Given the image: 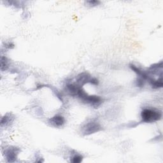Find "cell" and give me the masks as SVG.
<instances>
[{"label":"cell","mask_w":163,"mask_h":163,"mask_svg":"<svg viewBox=\"0 0 163 163\" xmlns=\"http://www.w3.org/2000/svg\"><path fill=\"white\" fill-rule=\"evenodd\" d=\"M129 67L135 73H136L140 77L143 78L144 80H148L149 78V77L147 75V73H146L145 72H143V71H142V70H141L140 68L136 67L135 65L131 64L129 65Z\"/></svg>","instance_id":"7"},{"label":"cell","mask_w":163,"mask_h":163,"mask_svg":"<svg viewBox=\"0 0 163 163\" xmlns=\"http://www.w3.org/2000/svg\"><path fill=\"white\" fill-rule=\"evenodd\" d=\"M141 117L143 122L152 123L159 121L162 117V113L154 109L145 108L141 113Z\"/></svg>","instance_id":"1"},{"label":"cell","mask_w":163,"mask_h":163,"mask_svg":"<svg viewBox=\"0 0 163 163\" xmlns=\"http://www.w3.org/2000/svg\"><path fill=\"white\" fill-rule=\"evenodd\" d=\"M81 87L78 86H75V85H73V84H68L67 86V91H68L69 94L72 96H77V94H78V90Z\"/></svg>","instance_id":"10"},{"label":"cell","mask_w":163,"mask_h":163,"mask_svg":"<svg viewBox=\"0 0 163 163\" xmlns=\"http://www.w3.org/2000/svg\"><path fill=\"white\" fill-rule=\"evenodd\" d=\"M83 101L91 104L92 106L97 107L102 103V100L100 96H89L87 95L85 98L82 100Z\"/></svg>","instance_id":"5"},{"label":"cell","mask_w":163,"mask_h":163,"mask_svg":"<svg viewBox=\"0 0 163 163\" xmlns=\"http://www.w3.org/2000/svg\"><path fill=\"white\" fill-rule=\"evenodd\" d=\"M8 62L6 57H2L1 59V70L2 71L7 70L8 68Z\"/></svg>","instance_id":"11"},{"label":"cell","mask_w":163,"mask_h":163,"mask_svg":"<svg viewBox=\"0 0 163 163\" xmlns=\"http://www.w3.org/2000/svg\"><path fill=\"white\" fill-rule=\"evenodd\" d=\"M102 130L101 126L96 121H91L86 124L82 128V133L84 135H90Z\"/></svg>","instance_id":"2"},{"label":"cell","mask_w":163,"mask_h":163,"mask_svg":"<svg viewBox=\"0 0 163 163\" xmlns=\"http://www.w3.org/2000/svg\"><path fill=\"white\" fill-rule=\"evenodd\" d=\"M20 149L15 146H10L5 151V156L9 162H13L17 158Z\"/></svg>","instance_id":"3"},{"label":"cell","mask_w":163,"mask_h":163,"mask_svg":"<svg viewBox=\"0 0 163 163\" xmlns=\"http://www.w3.org/2000/svg\"><path fill=\"white\" fill-rule=\"evenodd\" d=\"M148 80L149 81V82H150L151 85L152 86V88H154V89L161 88V87L163 86V82H162V77H161L159 79L157 80L153 79L152 78L149 77V78L148 79Z\"/></svg>","instance_id":"8"},{"label":"cell","mask_w":163,"mask_h":163,"mask_svg":"<svg viewBox=\"0 0 163 163\" xmlns=\"http://www.w3.org/2000/svg\"><path fill=\"white\" fill-rule=\"evenodd\" d=\"M48 122L54 127H62L64 124L65 119L62 116L57 115V116H55L53 117H52L51 119H50L49 121H48Z\"/></svg>","instance_id":"6"},{"label":"cell","mask_w":163,"mask_h":163,"mask_svg":"<svg viewBox=\"0 0 163 163\" xmlns=\"http://www.w3.org/2000/svg\"><path fill=\"white\" fill-rule=\"evenodd\" d=\"M136 85L139 87H142L144 86V80L141 77H139L136 82Z\"/></svg>","instance_id":"13"},{"label":"cell","mask_w":163,"mask_h":163,"mask_svg":"<svg viewBox=\"0 0 163 163\" xmlns=\"http://www.w3.org/2000/svg\"><path fill=\"white\" fill-rule=\"evenodd\" d=\"M90 83L91 84H93V85H95V86H97V85H98V80H97L96 78H91V81H90Z\"/></svg>","instance_id":"15"},{"label":"cell","mask_w":163,"mask_h":163,"mask_svg":"<svg viewBox=\"0 0 163 163\" xmlns=\"http://www.w3.org/2000/svg\"><path fill=\"white\" fill-rule=\"evenodd\" d=\"M91 78L92 77L88 73L83 72L80 73L77 77L76 80H77V83L78 84V86L82 87L87 83H90Z\"/></svg>","instance_id":"4"},{"label":"cell","mask_w":163,"mask_h":163,"mask_svg":"<svg viewBox=\"0 0 163 163\" xmlns=\"http://www.w3.org/2000/svg\"><path fill=\"white\" fill-rule=\"evenodd\" d=\"M13 119H14V117L12 116V114H11V113L6 114V115L2 119V121H1L2 126H6L10 124V123H12L13 122Z\"/></svg>","instance_id":"9"},{"label":"cell","mask_w":163,"mask_h":163,"mask_svg":"<svg viewBox=\"0 0 163 163\" xmlns=\"http://www.w3.org/2000/svg\"><path fill=\"white\" fill-rule=\"evenodd\" d=\"M86 3L91 6V7H95V6H97L99 4H100V2L99 1H95V0H94V1H88V2H86Z\"/></svg>","instance_id":"14"},{"label":"cell","mask_w":163,"mask_h":163,"mask_svg":"<svg viewBox=\"0 0 163 163\" xmlns=\"http://www.w3.org/2000/svg\"><path fill=\"white\" fill-rule=\"evenodd\" d=\"M82 160H83L82 156H80V155H78V154H77V155H75L72 157V161L74 163H79V162H81L82 161Z\"/></svg>","instance_id":"12"}]
</instances>
